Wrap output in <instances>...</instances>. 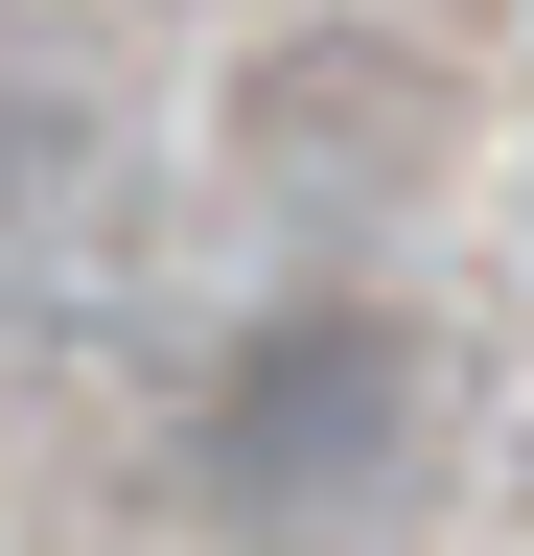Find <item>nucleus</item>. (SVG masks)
Segmentation results:
<instances>
[{
	"instance_id": "nucleus-1",
	"label": "nucleus",
	"mask_w": 534,
	"mask_h": 556,
	"mask_svg": "<svg viewBox=\"0 0 534 556\" xmlns=\"http://www.w3.org/2000/svg\"><path fill=\"white\" fill-rule=\"evenodd\" d=\"M186 486L233 556H395L419 510V325L395 302H280L186 394Z\"/></svg>"
}]
</instances>
